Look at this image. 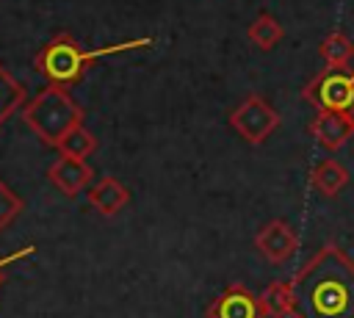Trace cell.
Segmentation results:
<instances>
[{
    "label": "cell",
    "instance_id": "obj_1",
    "mask_svg": "<svg viewBox=\"0 0 354 318\" xmlns=\"http://www.w3.org/2000/svg\"><path fill=\"white\" fill-rule=\"evenodd\" d=\"M290 285L293 318H354V263L335 243L321 246Z\"/></svg>",
    "mask_w": 354,
    "mask_h": 318
},
{
    "label": "cell",
    "instance_id": "obj_2",
    "mask_svg": "<svg viewBox=\"0 0 354 318\" xmlns=\"http://www.w3.org/2000/svg\"><path fill=\"white\" fill-rule=\"evenodd\" d=\"M152 44H155V39L144 36V39H127V41H119V44L86 50L69 33H58L33 55V66L50 86H64L66 88V86L80 83L86 69L97 58H105V55H113V53H124V50H141V47H152Z\"/></svg>",
    "mask_w": 354,
    "mask_h": 318
},
{
    "label": "cell",
    "instance_id": "obj_3",
    "mask_svg": "<svg viewBox=\"0 0 354 318\" xmlns=\"http://www.w3.org/2000/svg\"><path fill=\"white\" fill-rule=\"evenodd\" d=\"M22 122L44 147H58L72 127L83 124V108L64 86H47L22 105Z\"/></svg>",
    "mask_w": 354,
    "mask_h": 318
},
{
    "label": "cell",
    "instance_id": "obj_4",
    "mask_svg": "<svg viewBox=\"0 0 354 318\" xmlns=\"http://www.w3.org/2000/svg\"><path fill=\"white\" fill-rule=\"evenodd\" d=\"M304 100L315 111H332V113H346L354 102V69H332L326 66L318 72L307 86H304Z\"/></svg>",
    "mask_w": 354,
    "mask_h": 318
},
{
    "label": "cell",
    "instance_id": "obj_5",
    "mask_svg": "<svg viewBox=\"0 0 354 318\" xmlns=\"http://www.w3.org/2000/svg\"><path fill=\"white\" fill-rule=\"evenodd\" d=\"M230 127L246 144H263L279 127V113L263 94H249L241 100L238 108L230 111Z\"/></svg>",
    "mask_w": 354,
    "mask_h": 318
},
{
    "label": "cell",
    "instance_id": "obj_6",
    "mask_svg": "<svg viewBox=\"0 0 354 318\" xmlns=\"http://www.w3.org/2000/svg\"><path fill=\"white\" fill-rule=\"evenodd\" d=\"M254 246H257V252H260L268 263L282 265V263H288V260L296 254V249H299V235H296V230H293L285 218H271V221H266V224L257 230Z\"/></svg>",
    "mask_w": 354,
    "mask_h": 318
},
{
    "label": "cell",
    "instance_id": "obj_7",
    "mask_svg": "<svg viewBox=\"0 0 354 318\" xmlns=\"http://www.w3.org/2000/svg\"><path fill=\"white\" fill-rule=\"evenodd\" d=\"M205 315L207 318H263V310H260V299L246 285H230L207 304Z\"/></svg>",
    "mask_w": 354,
    "mask_h": 318
},
{
    "label": "cell",
    "instance_id": "obj_8",
    "mask_svg": "<svg viewBox=\"0 0 354 318\" xmlns=\"http://www.w3.org/2000/svg\"><path fill=\"white\" fill-rule=\"evenodd\" d=\"M94 171L83 158H69V155H58L50 169H47V180L64 194V196H77L80 191L88 188Z\"/></svg>",
    "mask_w": 354,
    "mask_h": 318
},
{
    "label": "cell",
    "instance_id": "obj_9",
    "mask_svg": "<svg viewBox=\"0 0 354 318\" xmlns=\"http://www.w3.org/2000/svg\"><path fill=\"white\" fill-rule=\"evenodd\" d=\"M310 135L315 138L318 147L335 152V149H340L354 135V124H351V119L346 113L318 111V116L310 122Z\"/></svg>",
    "mask_w": 354,
    "mask_h": 318
},
{
    "label": "cell",
    "instance_id": "obj_10",
    "mask_svg": "<svg viewBox=\"0 0 354 318\" xmlns=\"http://www.w3.org/2000/svg\"><path fill=\"white\" fill-rule=\"evenodd\" d=\"M88 205L100 216L111 218V216H116L119 210H124L130 205V188L122 180L105 174V177H100L97 183L88 185Z\"/></svg>",
    "mask_w": 354,
    "mask_h": 318
},
{
    "label": "cell",
    "instance_id": "obj_11",
    "mask_svg": "<svg viewBox=\"0 0 354 318\" xmlns=\"http://www.w3.org/2000/svg\"><path fill=\"white\" fill-rule=\"evenodd\" d=\"M310 185L313 191H318L321 196H337L346 185H348V169L335 160V158H324L313 166L310 171Z\"/></svg>",
    "mask_w": 354,
    "mask_h": 318
},
{
    "label": "cell",
    "instance_id": "obj_12",
    "mask_svg": "<svg viewBox=\"0 0 354 318\" xmlns=\"http://www.w3.org/2000/svg\"><path fill=\"white\" fill-rule=\"evenodd\" d=\"M263 318H288L293 315V285L290 282H271L263 293H257Z\"/></svg>",
    "mask_w": 354,
    "mask_h": 318
},
{
    "label": "cell",
    "instance_id": "obj_13",
    "mask_svg": "<svg viewBox=\"0 0 354 318\" xmlns=\"http://www.w3.org/2000/svg\"><path fill=\"white\" fill-rule=\"evenodd\" d=\"M318 55H321V61H324L326 66L343 69V66H348L351 58H354V41H351L343 30H332V33H326V36L321 39Z\"/></svg>",
    "mask_w": 354,
    "mask_h": 318
},
{
    "label": "cell",
    "instance_id": "obj_14",
    "mask_svg": "<svg viewBox=\"0 0 354 318\" xmlns=\"http://www.w3.org/2000/svg\"><path fill=\"white\" fill-rule=\"evenodd\" d=\"M282 36H285V28L279 25V19H274L271 14H257L252 22H249V28H246V39L257 47V50H271V47H277L279 41H282Z\"/></svg>",
    "mask_w": 354,
    "mask_h": 318
},
{
    "label": "cell",
    "instance_id": "obj_15",
    "mask_svg": "<svg viewBox=\"0 0 354 318\" xmlns=\"http://www.w3.org/2000/svg\"><path fill=\"white\" fill-rule=\"evenodd\" d=\"M25 86L0 64V124L17 111L25 105Z\"/></svg>",
    "mask_w": 354,
    "mask_h": 318
},
{
    "label": "cell",
    "instance_id": "obj_16",
    "mask_svg": "<svg viewBox=\"0 0 354 318\" xmlns=\"http://www.w3.org/2000/svg\"><path fill=\"white\" fill-rule=\"evenodd\" d=\"M58 155H69V158H88L94 149H97V138H94V133L91 130H86L83 124H77V127H72L61 141H58Z\"/></svg>",
    "mask_w": 354,
    "mask_h": 318
},
{
    "label": "cell",
    "instance_id": "obj_17",
    "mask_svg": "<svg viewBox=\"0 0 354 318\" xmlns=\"http://www.w3.org/2000/svg\"><path fill=\"white\" fill-rule=\"evenodd\" d=\"M25 210V202L19 194H14L3 180H0V232L11 227V221Z\"/></svg>",
    "mask_w": 354,
    "mask_h": 318
},
{
    "label": "cell",
    "instance_id": "obj_18",
    "mask_svg": "<svg viewBox=\"0 0 354 318\" xmlns=\"http://www.w3.org/2000/svg\"><path fill=\"white\" fill-rule=\"evenodd\" d=\"M36 252V246H22V249H17L14 254H6V257H0V285L6 282V271L17 263V260H22V257H28V254H33Z\"/></svg>",
    "mask_w": 354,
    "mask_h": 318
},
{
    "label": "cell",
    "instance_id": "obj_19",
    "mask_svg": "<svg viewBox=\"0 0 354 318\" xmlns=\"http://www.w3.org/2000/svg\"><path fill=\"white\" fill-rule=\"evenodd\" d=\"M346 116H348V119H351V124H354V102H351V108L346 111Z\"/></svg>",
    "mask_w": 354,
    "mask_h": 318
}]
</instances>
